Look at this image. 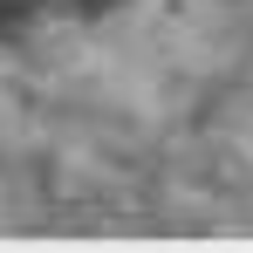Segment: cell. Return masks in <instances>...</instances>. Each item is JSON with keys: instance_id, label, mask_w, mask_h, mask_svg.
<instances>
[{"instance_id": "cell-1", "label": "cell", "mask_w": 253, "mask_h": 253, "mask_svg": "<svg viewBox=\"0 0 253 253\" xmlns=\"http://www.w3.org/2000/svg\"><path fill=\"white\" fill-rule=\"evenodd\" d=\"M124 0H0V35H28L42 21H96Z\"/></svg>"}]
</instances>
